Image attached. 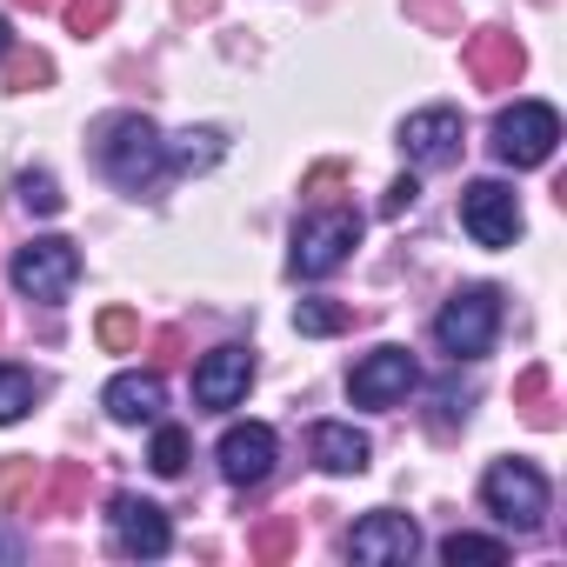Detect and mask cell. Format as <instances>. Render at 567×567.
Returning <instances> with one entry per match:
<instances>
[{
  "label": "cell",
  "instance_id": "6da1fadb",
  "mask_svg": "<svg viewBox=\"0 0 567 567\" xmlns=\"http://www.w3.org/2000/svg\"><path fill=\"white\" fill-rule=\"evenodd\" d=\"M94 161L127 194H154L167 181V141H161V127L147 114H107L94 127Z\"/></svg>",
  "mask_w": 567,
  "mask_h": 567
},
{
  "label": "cell",
  "instance_id": "7a4b0ae2",
  "mask_svg": "<svg viewBox=\"0 0 567 567\" xmlns=\"http://www.w3.org/2000/svg\"><path fill=\"white\" fill-rule=\"evenodd\" d=\"M354 247H361V214H354V207H315V214H301V227H295L288 267H295L301 280H328Z\"/></svg>",
  "mask_w": 567,
  "mask_h": 567
},
{
  "label": "cell",
  "instance_id": "3957f363",
  "mask_svg": "<svg viewBox=\"0 0 567 567\" xmlns=\"http://www.w3.org/2000/svg\"><path fill=\"white\" fill-rule=\"evenodd\" d=\"M481 501H487V514H494L501 527L534 534V527L547 520V474H540L534 461H494V467L481 474Z\"/></svg>",
  "mask_w": 567,
  "mask_h": 567
},
{
  "label": "cell",
  "instance_id": "277c9868",
  "mask_svg": "<svg viewBox=\"0 0 567 567\" xmlns=\"http://www.w3.org/2000/svg\"><path fill=\"white\" fill-rule=\"evenodd\" d=\"M501 334V288H461L441 315H434V341L454 361H481Z\"/></svg>",
  "mask_w": 567,
  "mask_h": 567
},
{
  "label": "cell",
  "instance_id": "5b68a950",
  "mask_svg": "<svg viewBox=\"0 0 567 567\" xmlns=\"http://www.w3.org/2000/svg\"><path fill=\"white\" fill-rule=\"evenodd\" d=\"M554 147H560V114L547 101H514L494 114V154L507 167H540L554 161Z\"/></svg>",
  "mask_w": 567,
  "mask_h": 567
},
{
  "label": "cell",
  "instance_id": "8992f818",
  "mask_svg": "<svg viewBox=\"0 0 567 567\" xmlns=\"http://www.w3.org/2000/svg\"><path fill=\"white\" fill-rule=\"evenodd\" d=\"M74 280H81V247L74 240H61V234H41V240H28L21 254H14V288L28 295V301H68L74 295Z\"/></svg>",
  "mask_w": 567,
  "mask_h": 567
},
{
  "label": "cell",
  "instance_id": "52a82bcc",
  "mask_svg": "<svg viewBox=\"0 0 567 567\" xmlns=\"http://www.w3.org/2000/svg\"><path fill=\"white\" fill-rule=\"evenodd\" d=\"M461 227L481 240V247H514L520 240V194L507 181H474L461 194Z\"/></svg>",
  "mask_w": 567,
  "mask_h": 567
},
{
  "label": "cell",
  "instance_id": "ba28073f",
  "mask_svg": "<svg viewBox=\"0 0 567 567\" xmlns=\"http://www.w3.org/2000/svg\"><path fill=\"white\" fill-rule=\"evenodd\" d=\"M107 527H114V547H121V554H134V560H161V554L174 547L167 514H161L154 501H141V494H114Z\"/></svg>",
  "mask_w": 567,
  "mask_h": 567
},
{
  "label": "cell",
  "instance_id": "9c48e42d",
  "mask_svg": "<svg viewBox=\"0 0 567 567\" xmlns=\"http://www.w3.org/2000/svg\"><path fill=\"white\" fill-rule=\"evenodd\" d=\"M348 554L368 560V567H401V560L421 554V527H414L408 514H394V507H374V514L348 534Z\"/></svg>",
  "mask_w": 567,
  "mask_h": 567
},
{
  "label": "cell",
  "instance_id": "30bf717a",
  "mask_svg": "<svg viewBox=\"0 0 567 567\" xmlns=\"http://www.w3.org/2000/svg\"><path fill=\"white\" fill-rule=\"evenodd\" d=\"M414 381H421V374H414V354H408V348H374V354L348 374V394H354V408H394V401H408Z\"/></svg>",
  "mask_w": 567,
  "mask_h": 567
},
{
  "label": "cell",
  "instance_id": "8fae6325",
  "mask_svg": "<svg viewBox=\"0 0 567 567\" xmlns=\"http://www.w3.org/2000/svg\"><path fill=\"white\" fill-rule=\"evenodd\" d=\"M220 474L234 481V487H260L267 474H274V454H280V441H274V427L267 421H240V427H227L220 434Z\"/></svg>",
  "mask_w": 567,
  "mask_h": 567
},
{
  "label": "cell",
  "instance_id": "7c38bea8",
  "mask_svg": "<svg viewBox=\"0 0 567 567\" xmlns=\"http://www.w3.org/2000/svg\"><path fill=\"white\" fill-rule=\"evenodd\" d=\"M461 114L454 107H421V114H408L401 121V154L414 161V167H447L454 154H461Z\"/></svg>",
  "mask_w": 567,
  "mask_h": 567
},
{
  "label": "cell",
  "instance_id": "4fadbf2b",
  "mask_svg": "<svg viewBox=\"0 0 567 567\" xmlns=\"http://www.w3.org/2000/svg\"><path fill=\"white\" fill-rule=\"evenodd\" d=\"M247 381H254V354L247 348H214V354H200V368H194V401L200 408H240L247 401Z\"/></svg>",
  "mask_w": 567,
  "mask_h": 567
},
{
  "label": "cell",
  "instance_id": "5bb4252c",
  "mask_svg": "<svg viewBox=\"0 0 567 567\" xmlns=\"http://www.w3.org/2000/svg\"><path fill=\"white\" fill-rule=\"evenodd\" d=\"M101 408H107L121 427H134V421H161V408H167V381H161L154 368H127V374L107 381Z\"/></svg>",
  "mask_w": 567,
  "mask_h": 567
},
{
  "label": "cell",
  "instance_id": "9a60e30c",
  "mask_svg": "<svg viewBox=\"0 0 567 567\" xmlns=\"http://www.w3.org/2000/svg\"><path fill=\"white\" fill-rule=\"evenodd\" d=\"M520 68H527V48H520L514 34L487 28V34H474V41H467V74H474L481 87H514V81H520Z\"/></svg>",
  "mask_w": 567,
  "mask_h": 567
},
{
  "label": "cell",
  "instance_id": "2e32d148",
  "mask_svg": "<svg viewBox=\"0 0 567 567\" xmlns=\"http://www.w3.org/2000/svg\"><path fill=\"white\" fill-rule=\"evenodd\" d=\"M308 454H315V467H328V474H361V467L374 461V441H368L361 427H348V421H315Z\"/></svg>",
  "mask_w": 567,
  "mask_h": 567
},
{
  "label": "cell",
  "instance_id": "e0dca14e",
  "mask_svg": "<svg viewBox=\"0 0 567 567\" xmlns=\"http://www.w3.org/2000/svg\"><path fill=\"white\" fill-rule=\"evenodd\" d=\"M220 154H227V134L220 127H187V134L167 141V174H207Z\"/></svg>",
  "mask_w": 567,
  "mask_h": 567
},
{
  "label": "cell",
  "instance_id": "ac0fdd59",
  "mask_svg": "<svg viewBox=\"0 0 567 567\" xmlns=\"http://www.w3.org/2000/svg\"><path fill=\"white\" fill-rule=\"evenodd\" d=\"M81 501H87V467L68 461V467H54V481H48V494L34 501V514H74Z\"/></svg>",
  "mask_w": 567,
  "mask_h": 567
},
{
  "label": "cell",
  "instance_id": "d6986e66",
  "mask_svg": "<svg viewBox=\"0 0 567 567\" xmlns=\"http://www.w3.org/2000/svg\"><path fill=\"white\" fill-rule=\"evenodd\" d=\"M441 560H447V567H501V560H507V540H487V534H447V540H441Z\"/></svg>",
  "mask_w": 567,
  "mask_h": 567
},
{
  "label": "cell",
  "instance_id": "ffe728a7",
  "mask_svg": "<svg viewBox=\"0 0 567 567\" xmlns=\"http://www.w3.org/2000/svg\"><path fill=\"white\" fill-rule=\"evenodd\" d=\"M34 494H41V467L28 454L0 461V514H21V501H34Z\"/></svg>",
  "mask_w": 567,
  "mask_h": 567
},
{
  "label": "cell",
  "instance_id": "44dd1931",
  "mask_svg": "<svg viewBox=\"0 0 567 567\" xmlns=\"http://www.w3.org/2000/svg\"><path fill=\"white\" fill-rule=\"evenodd\" d=\"M295 328H301V334H341V328H354V308H348V301H321V295H315V301H301V308H295Z\"/></svg>",
  "mask_w": 567,
  "mask_h": 567
},
{
  "label": "cell",
  "instance_id": "7402d4cb",
  "mask_svg": "<svg viewBox=\"0 0 567 567\" xmlns=\"http://www.w3.org/2000/svg\"><path fill=\"white\" fill-rule=\"evenodd\" d=\"M34 408V374L28 368H0V427H14Z\"/></svg>",
  "mask_w": 567,
  "mask_h": 567
},
{
  "label": "cell",
  "instance_id": "603a6c76",
  "mask_svg": "<svg viewBox=\"0 0 567 567\" xmlns=\"http://www.w3.org/2000/svg\"><path fill=\"white\" fill-rule=\"evenodd\" d=\"M21 207H28V214H61L68 194H61V181H54L48 167H28V174H21Z\"/></svg>",
  "mask_w": 567,
  "mask_h": 567
},
{
  "label": "cell",
  "instance_id": "cb8c5ba5",
  "mask_svg": "<svg viewBox=\"0 0 567 567\" xmlns=\"http://www.w3.org/2000/svg\"><path fill=\"white\" fill-rule=\"evenodd\" d=\"M514 408L534 421V427H554V408H547V368H527L514 381Z\"/></svg>",
  "mask_w": 567,
  "mask_h": 567
},
{
  "label": "cell",
  "instance_id": "d4e9b609",
  "mask_svg": "<svg viewBox=\"0 0 567 567\" xmlns=\"http://www.w3.org/2000/svg\"><path fill=\"white\" fill-rule=\"evenodd\" d=\"M187 454H194V441H187V427H161L154 434V447H147V461H154V474H187Z\"/></svg>",
  "mask_w": 567,
  "mask_h": 567
},
{
  "label": "cell",
  "instance_id": "484cf974",
  "mask_svg": "<svg viewBox=\"0 0 567 567\" xmlns=\"http://www.w3.org/2000/svg\"><path fill=\"white\" fill-rule=\"evenodd\" d=\"M101 348H107V354H134V348H141V321H134L127 308H107V315H101Z\"/></svg>",
  "mask_w": 567,
  "mask_h": 567
},
{
  "label": "cell",
  "instance_id": "4316f807",
  "mask_svg": "<svg viewBox=\"0 0 567 567\" xmlns=\"http://www.w3.org/2000/svg\"><path fill=\"white\" fill-rule=\"evenodd\" d=\"M254 554H260V560H288V554H295V520H288V514H280V520H260V527H254Z\"/></svg>",
  "mask_w": 567,
  "mask_h": 567
},
{
  "label": "cell",
  "instance_id": "83f0119b",
  "mask_svg": "<svg viewBox=\"0 0 567 567\" xmlns=\"http://www.w3.org/2000/svg\"><path fill=\"white\" fill-rule=\"evenodd\" d=\"M61 14H68L74 34H101L114 21V0H61Z\"/></svg>",
  "mask_w": 567,
  "mask_h": 567
},
{
  "label": "cell",
  "instance_id": "f1b7e54d",
  "mask_svg": "<svg viewBox=\"0 0 567 567\" xmlns=\"http://www.w3.org/2000/svg\"><path fill=\"white\" fill-rule=\"evenodd\" d=\"M41 81H54V61L48 54H21L14 61V87H41Z\"/></svg>",
  "mask_w": 567,
  "mask_h": 567
},
{
  "label": "cell",
  "instance_id": "f546056e",
  "mask_svg": "<svg viewBox=\"0 0 567 567\" xmlns=\"http://www.w3.org/2000/svg\"><path fill=\"white\" fill-rule=\"evenodd\" d=\"M414 194H421V181H414V174H401V181L388 187V200H381V214H408V207H414Z\"/></svg>",
  "mask_w": 567,
  "mask_h": 567
},
{
  "label": "cell",
  "instance_id": "4dcf8cb0",
  "mask_svg": "<svg viewBox=\"0 0 567 567\" xmlns=\"http://www.w3.org/2000/svg\"><path fill=\"white\" fill-rule=\"evenodd\" d=\"M408 8H414L421 21H434V28H447V0H408Z\"/></svg>",
  "mask_w": 567,
  "mask_h": 567
},
{
  "label": "cell",
  "instance_id": "1f68e13d",
  "mask_svg": "<svg viewBox=\"0 0 567 567\" xmlns=\"http://www.w3.org/2000/svg\"><path fill=\"white\" fill-rule=\"evenodd\" d=\"M0 560H21V540L14 534H0Z\"/></svg>",
  "mask_w": 567,
  "mask_h": 567
},
{
  "label": "cell",
  "instance_id": "d6a6232c",
  "mask_svg": "<svg viewBox=\"0 0 567 567\" xmlns=\"http://www.w3.org/2000/svg\"><path fill=\"white\" fill-rule=\"evenodd\" d=\"M8 54H14V28H8V21H0V61H8Z\"/></svg>",
  "mask_w": 567,
  "mask_h": 567
},
{
  "label": "cell",
  "instance_id": "836d02e7",
  "mask_svg": "<svg viewBox=\"0 0 567 567\" xmlns=\"http://www.w3.org/2000/svg\"><path fill=\"white\" fill-rule=\"evenodd\" d=\"M181 14H214V0H181Z\"/></svg>",
  "mask_w": 567,
  "mask_h": 567
},
{
  "label": "cell",
  "instance_id": "e575fe53",
  "mask_svg": "<svg viewBox=\"0 0 567 567\" xmlns=\"http://www.w3.org/2000/svg\"><path fill=\"white\" fill-rule=\"evenodd\" d=\"M21 8H54V0H21Z\"/></svg>",
  "mask_w": 567,
  "mask_h": 567
}]
</instances>
